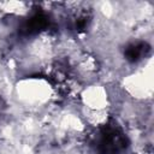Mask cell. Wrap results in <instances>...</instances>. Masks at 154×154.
I'll use <instances>...</instances> for the list:
<instances>
[{
    "label": "cell",
    "instance_id": "obj_1",
    "mask_svg": "<svg viewBox=\"0 0 154 154\" xmlns=\"http://www.w3.org/2000/svg\"><path fill=\"white\" fill-rule=\"evenodd\" d=\"M100 148L103 154H117L125 147V138L114 128H107L102 131L100 140Z\"/></svg>",
    "mask_w": 154,
    "mask_h": 154
},
{
    "label": "cell",
    "instance_id": "obj_2",
    "mask_svg": "<svg viewBox=\"0 0 154 154\" xmlns=\"http://www.w3.org/2000/svg\"><path fill=\"white\" fill-rule=\"evenodd\" d=\"M144 43H134V45H130L125 52V55L126 58L130 60V61H136L138 59H141V55L144 53V51L147 48H144Z\"/></svg>",
    "mask_w": 154,
    "mask_h": 154
}]
</instances>
